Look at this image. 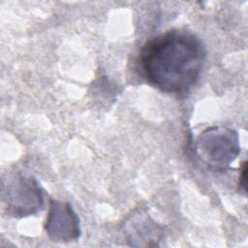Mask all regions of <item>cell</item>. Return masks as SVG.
<instances>
[{
	"mask_svg": "<svg viewBox=\"0 0 248 248\" xmlns=\"http://www.w3.org/2000/svg\"><path fill=\"white\" fill-rule=\"evenodd\" d=\"M246 173H247V162L244 161L241 167L239 181H238V186L240 188V191H243L244 194L246 193Z\"/></svg>",
	"mask_w": 248,
	"mask_h": 248,
	"instance_id": "obj_6",
	"label": "cell"
},
{
	"mask_svg": "<svg viewBox=\"0 0 248 248\" xmlns=\"http://www.w3.org/2000/svg\"><path fill=\"white\" fill-rule=\"evenodd\" d=\"M45 230L50 239L56 242H70L80 235L79 219L67 202L50 201Z\"/></svg>",
	"mask_w": 248,
	"mask_h": 248,
	"instance_id": "obj_4",
	"label": "cell"
},
{
	"mask_svg": "<svg viewBox=\"0 0 248 248\" xmlns=\"http://www.w3.org/2000/svg\"><path fill=\"white\" fill-rule=\"evenodd\" d=\"M128 229L129 241L131 245H134L135 241H137L136 246H155L162 234L159 227L146 216L140 219H132Z\"/></svg>",
	"mask_w": 248,
	"mask_h": 248,
	"instance_id": "obj_5",
	"label": "cell"
},
{
	"mask_svg": "<svg viewBox=\"0 0 248 248\" xmlns=\"http://www.w3.org/2000/svg\"><path fill=\"white\" fill-rule=\"evenodd\" d=\"M195 151L199 159L209 169L225 170L240 151L236 131L214 126L202 132L197 138Z\"/></svg>",
	"mask_w": 248,
	"mask_h": 248,
	"instance_id": "obj_2",
	"label": "cell"
},
{
	"mask_svg": "<svg viewBox=\"0 0 248 248\" xmlns=\"http://www.w3.org/2000/svg\"><path fill=\"white\" fill-rule=\"evenodd\" d=\"M204 59V46L195 34L172 29L143 46L140 67L146 80L156 88L166 93H183L199 79Z\"/></svg>",
	"mask_w": 248,
	"mask_h": 248,
	"instance_id": "obj_1",
	"label": "cell"
},
{
	"mask_svg": "<svg viewBox=\"0 0 248 248\" xmlns=\"http://www.w3.org/2000/svg\"><path fill=\"white\" fill-rule=\"evenodd\" d=\"M3 200L8 212L21 218L41 210L44 204V193L33 176L17 172L3 184Z\"/></svg>",
	"mask_w": 248,
	"mask_h": 248,
	"instance_id": "obj_3",
	"label": "cell"
}]
</instances>
